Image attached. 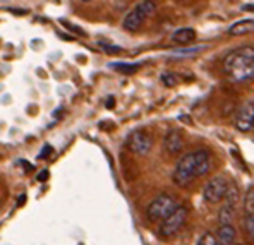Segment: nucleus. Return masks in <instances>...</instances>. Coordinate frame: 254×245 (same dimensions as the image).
Masks as SVG:
<instances>
[{
    "mask_svg": "<svg viewBox=\"0 0 254 245\" xmlns=\"http://www.w3.org/2000/svg\"><path fill=\"white\" fill-rule=\"evenodd\" d=\"M210 166H211V161H210V153H208V151H204V149L192 151V153H188L177 163L172 178H174V182L177 185L186 187L194 178L206 175V173L210 172Z\"/></svg>",
    "mask_w": 254,
    "mask_h": 245,
    "instance_id": "f257e3e1",
    "label": "nucleus"
},
{
    "mask_svg": "<svg viewBox=\"0 0 254 245\" xmlns=\"http://www.w3.org/2000/svg\"><path fill=\"white\" fill-rule=\"evenodd\" d=\"M223 72L232 83H249L254 77V50L242 47L223 58Z\"/></svg>",
    "mask_w": 254,
    "mask_h": 245,
    "instance_id": "f03ea898",
    "label": "nucleus"
},
{
    "mask_svg": "<svg viewBox=\"0 0 254 245\" xmlns=\"http://www.w3.org/2000/svg\"><path fill=\"white\" fill-rule=\"evenodd\" d=\"M155 10H156V3L153 2V0H143V2L137 3V5L126 16L124 28L130 33L137 31V29L144 24V21H146L149 16L155 14Z\"/></svg>",
    "mask_w": 254,
    "mask_h": 245,
    "instance_id": "7ed1b4c3",
    "label": "nucleus"
},
{
    "mask_svg": "<svg viewBox=\"0 0 254 245\" xmlns=\"http://www.w3.org/2000/svg\"><path fill=\"white\" fill-rule=\"evenodd\" d=\"M177 207V200L170 194H160L156 199H153L146 207V218L151 223L163 221L172 211Z\"/></svg>",
    "mask_w": 254,
    "mask_h": 245,
    "instance_id": "20e7f679",
    "label": "nucleus"
},
{
    "mask_svg": "<svg viewBox=\"0 0 254 245\" xmlns=\"http://www.w3.org/2000/svg\"><path fill=\"white\" fill-rule=\"evenodd\" d=\"M189 216V209L184 206H177L174 211L162 221V226H160V235L163 239H172L175 237L179 232L182 230V226L186 225Z\"/></svg>",
    "mask_w": 254,
    "mask_h": 245,
    "instance_id": "39448f33",
    "label": "nucleus"
},
{
    "mask_svg": "<svg viewBox=\"0 0 254 245\" xmlns=\"http://www.w3.org/2000/svg\"><path fill=\"white\" fill-rule=\"evenodd\" d=\"M229 180H227L223 175H218V177H213L206 185H204V191H203V196H204V200L206 202H220L223 197H225V192L229 189Z\"/></svg>",
    "mask_w": 254,
    "mask_h": 245,
    "instance_id": "423d86ee",
    "label": "nucleus"
},
{
    "mask_svg": "<svg viewBox=\"0 0 254 245\" xmlns=\"http://www.w3.org/2000/svg\"><path fill=\"white\" fill-rule=\"evenodd\" d=\"M127 147H129L134 154L144 156L151 151L153 139H151V136L144 131H136V132L130 134L129 139H127Z\"/></svg>",
    "mask_w": 254,
    "mask_h": 245,
    "instance_id": "0eeeda50",
    "label": "nucleus"
},
{
    "mask_svg": "<svg viewBox=\"0 0 254 245\" xmlns=\"http://www.w3.org/2000/svg\"><path fill=\"white\" fill-rule=\"evenodd\" d=\"M235 127L241 132H251L254 127V108L253 103H246V105L241 106V110L237 111L234 120Z\"/></svg>",
    "mask_w": 254,
    "mask_h": 245,
    "instance_id": "6e6552de",
    "label": "nucleus"
},
{
    "mask_svg": "<svg viewBox=\"0 0 254 245\" xmlns=\"http://www.w3.org/2000/svg\"><path fill=\"white\" fill-rule=\"evenodd\" d=\"M163 147L165 151L172 156L179 154L182 149H184V137H182L181 131H170L163 139Z\"/></svg>",
    "mask_w": 254,
    "mask_h": 245,
    "instance_id": "1a4fd4ad",
    "label": "nucleus"
},
{
    "mask_svg": "<svg viewBox=\"0 0 254 245\" xmlns=\"http://www.w3.org/2000/svg\"><path fill=\"white\" fill-rule=\"evenodd\" d=\"M196 40V31L192 28H182V29H177V31L172 35V42L174 43H179V45H188L190 42Z\"/></svg>",
    "mask_w": 254,
    "mask_h": 245,
    "instance_id": "9d476101",
    "label": "nucleus"
},
{
    "mask_svg": "<svg viewBox=\"0 0 254 245\" xmlns=\"http://www.w3.org/2000/svg\"><path fill=\"white\" fill-rule=\"evenodd\" d=\"M235 235H237V232H235V228L232 225H220L218 239L216 240H220L222 245H230L235 240Z\"/></svg>",
    "mask_w": 254,
    "mask_h": 245,
    "instance_id": "9b49d317",
    "label": "nucleus"
},
{
    "mask_svg": "<svg viewBox=\"0 0 254 245\" xmlns=\"http://www.w3.org/2000/svg\"><path fill=\"white\" fill-rule=\"evenodd\" d=\"M253 28H254V21L253 19H244V21L235 22L234 26H230L229 33L234 36H241V35H248V33H251Z\"/></svg>",
    "mask_w": 254,
    "mask_h": 245,
    "instance_id": "f8f14e48",
    "label": "nucleus"
},
{
    "mask_svg": "<svg viewBox=\"0 0 254 245\" xmlns=\"http://www.w3.org/2000/svg\"><path fill=\"white\" fill-rule=\"evenodd\" d=\"M235 216V207L232 206H222L220 207V213H218V221L220 225H232V220Z\"/></svg>",
    "mask_w": 254,
    "mask_h": 245,
    "instance_id": "ddd939ff",
    "label": "nucleus"
},
{
    "mask_svg": "<svg viewBox=\"0 0 254 245\" xmlns=\"http://www.w3.org/2000/svg\"><path fill=\"white\" fill-rule=\"evenodd\" d=\"M112 69H115L117 72L121 74H134L139 70V64H119V62H115V64H110Z\"/></svg>",
    "mask_w": 254,
    "mask_h": 245,
    "instance_id": "4468645a",
    "label": "nucleus"
},
{
    "mask_svg": "<svg viewBox=\"0 0 254 245\" xmlns=\"http://www.w3.org/2000/svg\"><path fill=\"white\" fill-rule=\"evenodd\" d=\"M225 202H227V206H232L235 207V204H237V200H239V191L235 189V185L232 187V185H229V189H227V192H225Z\"/></svg>",
    "mask_w": 254,
    "mask_h": 245,
    "instance_id": "2eb2a0df",
    "label": "nucleus"
},
{
    "mask_svg": "<svg viewBox=\"0 0 254 245\" xmlns=\"http://www.w3.org/2000/svg\"><path fill=\"white\" fill-rule=\"evenodd\" d=\"M244 232L248 233L249 237H254V214L253 213H246L244 216Z\"/></svg>",
    "mask_w": 254,
    "mask_h": 245,
    "instance_id": "dca6fc26",
    "label": "nucleus"
},
{
    "mask_svg": "<svg viewBox=\"0 0 254 245\" xmlns=\"http://www.w3.org/2000/svg\"><path fill=\"white\" fill-rule=\"evenodd\" d=\"M162 83L165 84L167 88H174V86H177V83H179V76L174 72H165L162 76Z\"/></svg>",
    "mask_w": 254,
    "mask_h": 245,
    "instance_id": "f3484780",
    "label": "nucleus"
},
{
    "mask_svg": "<svg viewBox=\"0 0 254 245\" xmlns=\"http://www.w3.org/2000/svg\"><path fill=\"white\" fill-rule=\"evenodd\" d=\"M196 245H218V240H216V237L213 235V233H204V235L197 240Z\"/></svg>",
    "mask_w": 254,
    "mask_h": 245,
    "instance_id": "a211bd4d",
    "label": "nucleus"
},
{
    "mask_svg": "<svg viewBox=\"0 0 254 245\" xmlns=\"http://www.w3.org/2000/svg\"><path fill=\"white\" fill-rule=\"evenodd\" d=\"M246 213L254 214V191H253V187H249L248 196H246Z\"/></svg>",
    "mask_w": 254,
    "mask_h": 245,
    "instance_id": "6ab92c4d",
    "label": "nucleus"
},
{
    "mask_svg": "<svg viewBox=\"0 0 254 245\" xmlns=\"http://www.w3.org/2000/svg\"><path fill=\"white\" fill-rule=\"evenodd\" d=\"M103 48L108 51V53H119L121 51V48H117V47H107V45H102Z\"/></svg>",
    "mask_w": 254,
    "mask_h": 245,
    "instance_id": "aec40b11",
    "label": "nucleus"
},
{
    "mask_svg": "<svg viewBox=\"0 0 254 245\" xmlns=\"http://www.w3.org/2000/svg\"><path fill=\"white\" fill-rule=\"evenodd\" d=\"M52 153V147L50 146H45V149H43V153H40V158H47L48 154Z\"/></svg>",
    "mask_w": 254,
    "mask_h": 245,
    "instance_id": "412c9836",
    "label": "nucleus"
},
{
    "mask_svg": "<svg viewBox=\"0 0 254 245\" xmlns=\"http://www.w3.org/2000/svg\"><path fill=\"white\" fill-rule=\"evenodd\" d=\"M47 178H48V172H47V170H43V172L38 175V182H45Z\"/></svg>",
    "mask_w": 254,
    "mask_h": 245,
    "instance_id": "4be33fe9",
    "label": "nucleus"
},
{
    "mask_svg": "<svg viewBox=\"0 0 254 245\" xmlns=\"http://www.w3.org/2000/svg\"><path fill=\"white\" fill-rule=\"evenodd\" d=\"M114 98H110V99H108V101H107V108H114Z\"/></svg>",
    "mask_w": 254,
    "mask_h": 245,
    "instance_id": "5701e85b",
    "label": "nucleus"
},
{
    "mask_svg": "<svg viewBox=\"0 0 254 245\" xmlns=\"http://www.w3.org/2000/svg\"><path fill=\"white\" fill-rule=\"evenodd\" d=\"M83 2H89V0H83Z\"/></svg>",
    "mask_w": 254,
    "mask_h": 245,
    "instance_id": "b1692460",
    "label": "nucleus"
},
{
    "mask_svg": "<svg viewBox=\"0 0 254 245\" xmlns=\"http://www.w3.org/2000/svg\"><path fill=\"white\" fill-rule=\"evenodd\" d=\"M239 245H244V244H239Z\"/></svg>",
    "mask_w": 254,
    "mask_h": 245,
    "instance_id": "393cba45",
    "label": "nucleus"
}]
</instances>
